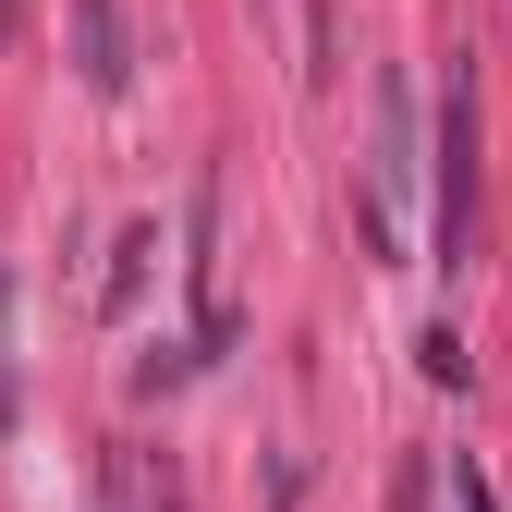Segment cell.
Here are the masks:
<instances>
[{
    "label": "cell",
    "mask_w": 512,
    "mask_h": 512,
    "mask_svg": "<svg viewBox=\"0 0 512 512\" xmlns=\"http://www.w3.org/2000/svg\"><path fill=\"white\" fill-rule=\"evenodd\" d=\"M439 269H464L476 256V74L452 61V98H439Z\"/></svg>",
    "instance_id": "1"
},
{
    "label": "cell",
    "mask_w": 512,
    "mask_h": 512,
    "mask_svg": "<svg viewBox=\"0 0 512 512\" xmlns=\"http://www.w3.org/2000/svg\"><path fill=\"white\" fill-rule=\"evenodd\" d=\"M135 61H122V25H110V0H86V86H122Z\"/></svg>",
    "instance_id": "2"
},
{
    "label": "cell",
    "mask_w": 512,
    "mask_h": 512,
    "mask_svg": "<svg viewBox=\"0 0 512 512\" xmlns=\"http://www.w3.org/2000/svg\"><path fill=\"white\" fill-rule=\"evenodd\" d=\"M0 25H13V0H0Z\"/></svg>",
    "instance_id": "4"
},
{
    "label": "cell",
    "mask_w": 512,
    "mask_h": 512,
    "mask_svg": "<svg viewBox=\"0 0 512 512\" xmlns=\"http://www.w3.org/2000/svg\"><path fill=\"white\" fill-rule=\"evenodd\" d=\"M452 512H488V488H476V464H452Z\"/></svg>",
    "instance_id": "3"
}]
</instances>
